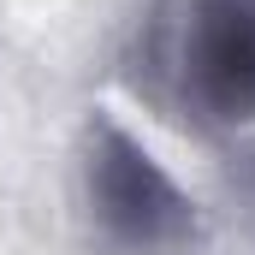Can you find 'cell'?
<instances>
[{"instance_id": "obj_2", "label": "cell", "mask_w": 255, "mask_h": 255, "mask_svg": "<svg viewBox=\"0 0 255 255\" xmlns=\"http://www.w3.org/2000/svg\"><path fill=\"white\" fill-rule=\"evenodd\" d=\"M83 208L113 255H178L196 244V202L107 113L83 125Z\"/></svg>"}, {"instance_id": "obj_1", "label": "cell", "mask_w": 255, "mask_h": 255, "mask_svg": "<svg viewBox=\"0 0 255 255\" xmlns=\"http://www.w3.org/2000/svg\"><path fill=\"white\" fill-rule=\"evenodd\" d=\"M136 89L196 125H250L255 0H154L136 42Z\"/></svg>"}]
</instances>
